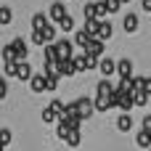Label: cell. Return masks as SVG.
Wrapping results in <instances>:
<instances>
[{
	"mask_svg": "<svg viewBox=\"0 0 151 151\" xmlns=\"http://www.w3.org/2000/svg\"><path fill=\"white\" fill-rule=\"evenodd\" d=\"M56 53H58V61H69L74 56V42L72 40H56Z\"/></svg>",
	"mask_w": 151,
	"mask_h": 151,
	"instance_id": "cell-1",
	"label": "cell"
},
{
	"mask_svg": "<svg viewBox=\"0 0 151 151\" xmlns=\"http://www.w3.org/2000/svg\"><path fill=\"white\" fill-rule=\"evenodd\" d=\"M74 106H77V114H80V119H88V117H93V101L88 98V96H80L77 101H74Z\"/></svg>",
	"mask_w": 151,
	"mask_h": 151,
	"instance_id": "cell-2",
	"label": "cell"
},
{
	"mask_svg": "<svg viewBox=\"0 0 151 151\" xmlns=\"http://www.w3.org/2000/svg\"><path fill=\"white\" fill-rule=\"evenodd\" d=\"M82 11H85V19H104V16H106L104 3H88Z\"/></svg>",
	"mask_w": 151,
	"mask_h": 151,
	"instance_id": "cell-3",
	"label": "cell"
},
{
	"mask_svg": "<svg viewBox=\"0 0 151 151\" xmlns=\"http://www.w3.org/2000/svg\"><path fill=\"white\" fill-rule=\"evenodd\" d=\"M64 16H66V8H64V3H53V5L48 8V19H50L53 24H58Z\"/></svg>",
	"mask_w": 151,
	"mask_h": 151,
	"instance_id": "cell-4",
	"label": "cell"
},
{
	"mask_svg": "<svg viewBox=\"0 0 151 151\" xmlns=\"http://www.w3.org/2000/svg\"><path fill=\"white\" fill-rule=\"evenodd\" d=\"M72 66H74L77 74L88 72V53H85V50H82V53H74V56H72Z\"/></svg>",
	"mask_w": 151,
	"mask_h": 151,
	"instance_id": "cell-5",
	"label": "cell"
},
{
	"mask_svg": "<svg viewBox=\"0 0 151 151\" xmlns=\"http://www.w3.org/2000/svg\"><path fill=\"white\" fill-rule=\"evenodd\" d=\"M98 72L109 80V77L117 72V61H114V58H101V61H98Z\"/></svg>",
	"mask_w": 151,
	"mask_h": 151,
	"instance_id": "cell-6",
	"label": "cell"
},
{
	"mask_svg": "<svg viewBox=\"0 0 151 151\" xmlns=\"http://www.w3.org/2000/svg\"><path fill=\"white\" fill-rule=\"evenodd\" d=\"M56 74L58 77H74V66H72V58L69 61H56Z\"/></svg>",
	"mask_w": 151,
	"mask_h": 151,
	"instance_id": "cell-7",
	"label": "cell"
},
{
	"mask_svg": "<svg viewBox=\"0 0 151 151\" xmlns=\"http://www.w3.org/2000/svg\"><path fill=\"white\" fill-rule=\"evenodd\" d=\"M32 66L27 64V61H19V66H16V80H21V82H29L32 80Z\"/></svg>",
	"mask_w": 151,
	"mask_h": 151,
	"instance_id": "cell-8",
	"label": "cell"
},
{
	"mask_svg": "<svg viewBox=\"0 0 151 151\" xmlns=\"http://www.w3.org/2000/svg\"><path fill=\"white\" fill-rule=\"evenodd\" d=\"M122 29H125V32H130V35H133V32H138V13H127V16L122 19Z\"/></svg>",
	"mask_w": 151,
	"mask_h": 151,
	"instance_id": "cell-9",
	"label": "cell"
},
{
	"mask_svg": "<svg viewBox=\"0 0 151 151\" xmlns=\"http://www.w3.org/2000/svg\"><path fill=\"white\" fill-rule=\"evenodd\" d=\"M111 35H114V27H111L106 19H101V21H98V40H104V42H106Z\"/></svg>",
	"mask_w": 151,
	"mask_h": 151,
	"instance_id": "cell-10",
	"label": "cell"
},
{
	"mask_svg": "<svg viewBox=\"0 0 151 151\" xmlns=\"http://www.w3.org/2000/svg\"><path fill=\"white\" fill-rule=\"evenodd\" d=\"M11 48H13V53H16V61H24V58H27V42H24L21 37H16V40L11 42Z\"/></svg>",
	"mask_w": 151,
	"mask_h": 151,
	"instance_id": "cell-11",
	"label": "cell"
},
{
	"mask_svg": "<svg viewBox=\"0 0 151 151\" xmlns=\"http://www.w3.org/2000/svg\"><path fill=\"white\" fill-rule=\"evenodd\" d=\"M29 88H32V93H45V90H48V88H45V74H32Z\"/></svg>",
	"mask_w": 151,
	"mask_h": 151,
	"instance_id": "cell-12",
	"label": "cell"
},
{
	"mask_svg": "<svg viewBox=\"0 0 151 151\" xmlns=\"http://www.w3.org/2000/svg\"><path fill=\"white\" fill-rule=\"evenodd\" d=\"M114 88H117V85H111V82H109V80L104 77V80H101V82L96 85V96H104V98H109V96L114 93Z\"/></svg>",
	"mask_w": 151,
	"mask_h": 151,
	"instance_id": "cell-13",
	"label": "cell"
},
{
	"mask_svg": "<svg viewBox=\"0 0 151 151\" xmlns=\"http://www.w3.org/2000/svg\"><path fill=\"white\" fill-rule=\"evenodd\" d=\"M117 72H119V77H133V61L130 58H119L117 61Z\"/></svg>",
	"mask_w": 151,
	"mask_h": 151,
	"instance_id": "cell-14",
	"label": "cell"
},
{
	"mask_svg": "<svg viewBox=\"0 0 151 151\" xmlns=\"http://www.w3.org/2000/svg\"><path fill=\"white\" fill-rule=\"evenodd\" d=\"M93 109H96V111H109V109H114V106H111V98L96 96V98H93Z\"/></svg>",
	"mask_w": 151,
	"mask_h": 151,
	"instance_id": "cell-15",
	"label": "cell"
},
{
	"mask_svg": "<svg viewBox=\"0 0 151 151\" xmlns=\"http://www.w3.org/2000/svg\"><path fill=\"white\" fill-rule=\"evenodd\" d=\"M48 24H50V21H48V16H45V13H35V16H32V29H35V32L45 29Z\"/></svg>",
	"mask_w": 151,
	"mask_h": 151,
	"instance_id": "cell-16",
	"label": "cell"
},
{
	"mask_svg": "<svg viewBox=\"0 0 151 151\" xmlns=\"http://www.w3.org/2000/svg\"><path fill=\"white\" fill-rule=\"evenodd\" d=\"M42 32V40H45V45H50V42H56V32H58V27L56 24H48L45 29H40Z\"/></svg>",
	"mask_w": 151,
	"mask_h": 151,
	"instance_id": "cell-17",
	"label": "cell"
},
{
	"mask_svg": "<svg viewBox=\"0 0 151 151\" xmlns=\"http://www.w3.org/2000/svg\"><path fill=\"white\" fill-rule=\"evenodd\" d=\"M98 21L101 19H85V35L88 37H98Z\"/></svg>",
	"mask_w": 151,
	"mask_h": 151,
	"instance_id": "cell-18",
	"label": "cell"
},
{
	"mask_svg": "<svg viewBox=\"0 0 151 151\" xmlns=\"http://www.w3.org/2000/svg\"><path fill=\"white\" fill-rule=\"evenodd\" d=\"M88 42H90V37L85 35V29H80V32H74V45H77L80 50H88Z\"/></svg>",
	"mask_w": 151,
	"mask_h": 151,
	"instance_id": "cell-19",
	"label": "cell"
},
{
	"mask_svg": "<svg viewBox=\"0 0 151 151\" xmlns=\"http://www.w3.org/2000/svg\"><path fill=\"white\" fill-rule=\"evenodd\" d=\"M88 53H93V56H101V53H104V40H98V37H90V42H88Z\"/></svg>",
	"mask_w": 151,
	"mask_h": 151,
	"instance_id": "cell-20",
	"label": "cell"
},
{
	"mask_svg": "<svg viewBox=\"0 0 151 151\" xmlns=\"http://www.w3.org/2000/svg\"><path fill=\"white\" fill-rule=\"evenodd\" d=\"M119 109H122V114H127L133 106H135V101H133V96L130 93H122V98H119V104H117Z\"/></svg>",
	"mask_w": 151,
	"mask_h": 151,
	"instance_id": "cell-21",
	"label": "cell"
},
{
	"mask_svg": "<svg viewBox=\"0 0 151 151\" xmlns=\"http://www.w3.org/2000/svg\"><path fill=\"white\" fill-rule=\"evenodd\" d=\"M117 130H119V133H127V130H133V117H130V114H122V117L117 119Z\"/></svg>",
	"mask_w": 151,
	"mask_h": 151,
	"instance_id": "cell-22",
	"label": "cell"
},
{
	"mask_svg": "<svg viewBox=\"0 0 151 151\" xmlns=\"http://www.w3.org/2000/svg\"><path fill=\"white\" fill-rule=\"evenodd\" d=\"M135 143H138L141 149H151V135H149V130H138V135H135Z\"/></svg>",
	"mask_w": 151,
	"mask_h": 151,
	"instance_id": "cell-23",
	"label": "cell"
},
{
	"mask_svg": "<svg viewBox=\"0 0 151 151\" xmlns=\"http://www.w3.org/2000/svg\"><path fill=\"white\" fill-rule=\"evenodd\" d=\"M130 96H133L135 106H146V104H149V96H146V93H143L141 88H133V93H130Z\"/></svg>",
	"mask_w": 151,
	"mask_h": 151,
	"instance_id": "cell-24",
	"label": "cell"
},
{
	"mask_svg": "<svg viewBox=\"0 0 151 151\" xmlns=\"http://www.w3.org/2000/svg\"><path fill=\"white\" fill-rule=\"evenodd\" d=\"M42 53H45V64H56V61H58V53H56V45H53V42L45 45Z\"/></svg>",
	"mask_w": 151,
	"mask_h": 151,
	"instance_id": "cell-25",
	"label": "cell"
},
{
	"mask_svg": "<svg viewBox=\"0 0 151 151\" xmlns=\"http://www.w3.org/2000/svg\"><path fill=\"white\" fill-rule=\"evenodd\" d=\"M56 27H58L61 32H72V29H74V19H72V16L66 13V16H64V19H61V21H58Z\"/></svg>",
	"mask_w": 151,
	"mask_h": 151,
	"instance_id": "cell-26",
	"label": "cell"
},
{
	"mask_svg": "<svg viewBox=\"0 0 151 151\" xmlns=\"http://www.w3.org/2000/svg\"><path fill=\"white\" fill-rule=\"evenodd\" d=\"M11 21H13V11H11L8 5H3V8H0V24L5 27V24H11Z\"/></svg>",
	"mask_w": 151,
	"mask_h": 151,
	"instance_id": "cell-27",
	"label": "cell"
},
{
	"mask_svg": "<svg viewBox=\"0 0 151 151\" xmlns=\"http://www.w3.org/2000/svg\"><path fill=\"white\" fill-rule=\"evenodd\" d=\"M58 80H61V77H58L56 72H53V74H45V88H48V90H56V88H58Z\"/></svg>",
	"mask_w": 151,
	"mask_h": 151,
	"instance_id": "cell-28",
	"label": "cell"
},
{
	"mask_svg": "<svg viewBox=\"0 0 151 151\" xmlns=\"http://www.w3.org/2000/svg\"><path fill=\"white\" fill-rule=\"evenodd\" d=\"M101 3H104V11H106V13H117L119 5H122L119 0H101Z\"/></svg>",
	"mask_w": 151,
	"mask_h": 151,
	"instance_id": "cell-29",
	"label": "cell"
},
{
	"mask_svg": "<svg viewBox=\"0 0 151 151\" xmlns=\"http://www.w3.org/2000/svg\"><path fill=\"white\" fill-rule=\"evenodd\" d=\"M56 135H58V138H64V141H66V135H69V127H66V122H61V119H58V122H56Z\"/></svg>",
	"mask_w": 151,
	"mask_h": 151,
	"instance_id": "cell-30",
	"label": "cell"
},
{
	"mask_svg": "<svg viewBox=\"0 0 151 151\" xmlns=\"http://www.w3.org/2000/svg\"><path fill=\"white\" fill-rule=\"evenodd\" d=\"M40 117H42V122H48V125H53V122H58V117H56V114H53L50 109H42V114H40Z\"/></svg>",
	"mask_w": 151,
	"mask_h": 151,
	"instance_id": "cell-31",
	"label": "cell"
},
{
	"mask_svg": "<svg viewBox=\"0 0 151 151\" xmlns=\"http://www.w3.org/2000/svg\"><path fill=\"white\" fill-rule=\"evenodd\" d=\"M11 141H13V133H11L8 127H3V130H0V143H3V146H8Z\"/></svg>",
	"mask_w": 151,
	"mask_h": 151,
	"instance_id": "cell-32",
	"label": "cell"
},
{
	"mask_svg": "<svg viewBox=\"0 0 151 151\" xmlns=\"http://www.w3.org/2000/svg\"><path fill=\"white\" fill-rule=\"evenodd\" d=\"M3 61H16V53H13V48H11V42L3 48Z\"/></svg>",
	"mask_w": 151,
	"mask_h": 151,
	"instance_id": "cell-33",
	"label": "cell"
},
{
	"mask_svg": "<svg viewBox=\"0 0 151 151\" xmlns=\"http://www.w3.org/2000/svg\"><path fill=\"white\" fill-rule=\"evenodd\" d=\"M48 109H50V111H53V114H56V117H58V114H61V111H64V104H61V101H58V98H53V101H50V106H48Z\"/></svg>",
	"mask_w": 151,
	"mask_h": 151,
	"instance_id": "cell-34",
	"label": "cell"
},
{
	"mask_svg": "<svg viewBox=\"0 0 151 151\" xmlns=\"http://www.w3.org/2000/svg\"><path fill=\"white\" fill-rule=\"evenodd\" d=\"M66 146L77 149V146H80V133H69V135H66Z\"/></svg>",
	"mask_w": 151,
	"mask_h": 151,
	"instance_id": "cell-35",
	"label": "cell"
},
{
	"mask_svg": "<svg viewBox=\"0 0 151 151\" xmlns=\"http://www.w3.org/2000/svg\"><path fill=\"white\" fill-rule=\"evenodd\" d=\"M16 66H19V61H5V74L16 77Z\"/></svg>",
	"mask_w": 151,
	"mask_h": 151,
	"instance_id": "cell-36",
	"label": "cell"
},
{
	"mask_svg": "<svg viewBox=\"0 0 151 151\" xmlns=\"http://www.w3.org/2000/svg\"><path fill=\"white\" fill-rule=\"evenodd\" d=\"M141 90H143L146 96H151V77H143V82H141Z\"/></svg>",
	"mask_w": 151,
	"mask_h": 151,
	"instance_id": "cell-37",
	"label": "cell"
},
{
	"mask_svg": "<svg viewBox=\"0 0 151 151\" xmlns=\"http://www.w3.org/2000/svg\"><path fill=\"white\" fill-rule=\"evenodd\" d=\"M32 42H35V45H45V40H42V32H35V29H32Z\"/></svg>",
	"mask_w": 151,
	"mask_h": 151,
	"instance_id": "cell-38",
	"label": "cell"
},
{
	"mask_svg": "<svg viewBox=\"0 0 151 151\" xmlns=\"http://www.w3.org/2000/svg\"><path fill=\"white\" fill-rule=\"evenodd\" d=\"M8 96V82H5V77H0V101Z\"/></svg>",
	"mask_w": 151,
	"mask_h": 151,
	"instance_id": "cell-39",
	"label": "cell"
},
{
	"mask_svg": "<svg viewBox=\"0 0 151 151\" xmlns=\"http://www.w3.org/2000/svg\"><path fill=\"white\" fill-rule=\"evenodd\" d=\"M141 130H151V117H143V125H141Z\"/></svg>",
	"mask_w": 151,
	"mask_h": 151,
	"instance_id": "cell-40",
	"label": "cell"
},
{
	"mask_svg": "<svg viewBox=\"0 0 151 151\" xmlns=\"http://www.w3.org/2000/svg\"><path fill=\"white\" fill-rule=\"evenodd\" d=\"M141 11H151V0H141Z\"/></svg>",
	"mask_w": 151,
	"mask_h": 151,
	"instance_id": "cell-41",
	"label": "cell"
},
{
	"mask_svg": "<svg viewBox=\"0 0 151 151\" xmlns=\"http://www.w3.org/2000/svg\"><path fill=\"white\" fill-rule=\"evenodd\" d=\"M0 151H5V146H3V143H0Z\"/></svg>",
	"mask_w": 151,
	"mask_h": 151,
	"instance_id": "cell-42",
	"label": "cell"
},
{
	"mask_svg": "<svg viewBox=\"0 0 151 151\" xmlns=\"http://www.w3.org/2000/svg\"><path fill=\"white\" fill-rule=\"evenodd\" d=\"M119 3H130V0H119Z\"/></svg>",
	"mask_w": 151,
	"mask_h": 151,
	"instance_id": "cell-43",
	"label": "cell"
},
{
	"mask_svg": "<svg viewBox=\"0 0 151 151\" xmlns=\"http://www.w3.org/2000/svg\"><path fill=\"white\" fill-rule=\"evenodd\" d=\"M149 135H151V130H149Z\"/></svg>",
	"mask_w": 151,
	"mask_h": 151,
	"instance_id": "cell-44",
	"label": "cell"
},
{
	"mask_svg": "<svg viewBox=\"0 0 151 151\" xmlns=\"http://www.w3.org/2000/svg\"><path fill=\"white\" fill-rule=\"evenodd\" d=\"M149 151H151V149H149Z\"/></svg>",
	"mask_w": 151,
	"mask_h": 151,
	"instance_id": "cell-45",
	"label": "cell"
}]
</instances>
